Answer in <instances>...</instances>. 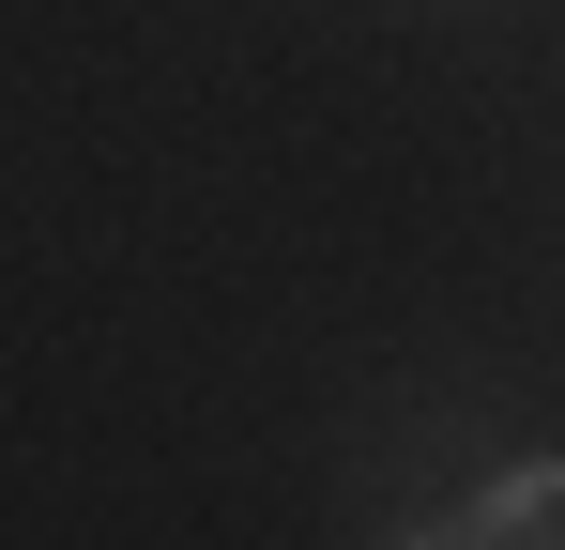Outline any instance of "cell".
I'll return each mask as SVG.
<instances>
[{"label":"cell","mask_w":565,"mask_h":550,"mask_svg":"<svg viewBox=\"0 0 565 550\" xmlns=\"http://www.w3.org/2000/svg\"><path fill=\"white\" fill-rule=\"evenodd\" d=\"M382 536H397V550H551L565 536V444H489L473 474L413 489Z\"/></svg>","instance_id":"obj_1"}]
</instances>
